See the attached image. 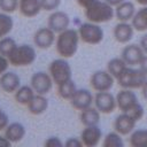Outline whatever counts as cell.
Segmentation results:
<instances>
[{
	"instance_id": "cell-39",
	"label": "cell",
	"mask_w": 147,
	"mask_h": 147,
	"mask_svg": "<svg viewBox=\"0 0 147 147\" xmlns=\"http://www.w3.org/2000/svg\"><path fill=\"white\" fill-rule=\"evenodd\" d=\"M13 142L6 137V136H0V147H9Z\"/></svg>"
},
{
	"instance_id": "cell-37",
	"label": "cell",
	"mask_w": 147,
	"mask_h": 147,
	"mask_svg": "<svg viewBox=\"0 0 147 147\" xmlns=\"http://www.w3.org/2000/svg\"><path fill=\"white\" fill-rule=\"evenodd\" d=\"M9 64H10V63H9L8 57H7V56H3V55L0 54V76H1L3 72L7 71Z\"/></svg>"
},
{
	"instance_id": "cell-2",
	"label": "cell",
	"mask_w": 147,
	"mask_h": 147,
	"mask_svg": "<svg viewBox=\"0 0 147 147\" xmlns=\"http://www.w3.org/2000/svg\"><path fill=\"white\" fill-rule=\"evenodd\" d=\"M79 40L80 38L78 34V30L68 28L64 31L60 32L55 40V48L57 54L64 59L72 57L77 53Z\"/></svg>"
},
{
	"instance_id": "cell-3",
	"label": "cell",
	"mask_w": 147,
	"mask_h": 147,
	"mask_svg": "<svg viewBox=\"0 0 147 147\" xmlns=\"http://www.w3.org/2000/svg\"><path fill=\"white\" fill-rule=\"evenodd\" d=\"M115 16V8L109 5L108 2L98 0L91 7L85 9V17L87 21L93 23H106L114 18Z\"/></svg>"
},
{
	"instance_id": "cell-43",
	"label": "cell",
	"mask_w": 147,
	"mask_h": 147,
	"mask_svg": "<svg viewBox=\"0 0 147 147\" xmlns=\"http://www.w3.org/2000/svg\"><path fill=\"white\" fill-rule=\"evenodd\" d=\"M141 90H142V96L147 100V80H146V82H145V84L142 85Z\"/></svg>"
},
{
	"instance_id": "cell-23",
	"label": "cell",
	"mask_w": 147,
	"mask_h": 147,
	"mask_svg": "<svg viewBox=\"0 0 147 147\" xmlns=\"http://www.w3.org/2000/svg\"><path fill=\"white\" fill-rule=\"evenodd\" d=\"M100 111L95 108V107H88L84 110L80 111L79 118H80V123L84 126H90V125H98L99 121H100Z\"/></svg>"
},
{
	"instance_id": "cell-30",
	"label": "cell",
	"mask_w": 147,
	"mask_h": 147,
	"mask_svg": "<svg viewBox=\"0 0 147 147\" xmlns=\"http://www.w3.org/2000/svg\"><path fill=\"white\" fill-rule=\"evenodd\" d=\"M103 147H123L124 146V141L122 139V134H119L117 131L114 132H109L102 142Z\"/></svg>"
},
{
	"instance_id": "cell-7",
	"label": "cell",
	"mask_w": 147,
	"mask_h": 147,
	"mask_svg": "<svg viewBox=\"0 0 147 147\" xmlns=\"http://www.w3.org/2000/svg\"><path fill=\"white\" fill-rule=\"evenodd\" d=\"M79 38L87 45H98L103 40V30L98 23L85 22L79 25Z\"/></svg>"
},
{
	"instance_id": "cell-16",
	"label": "cell",
	"mask_w": 147,
	"mask_h": 147,
	"mask_svg": "<svg viewBox=\"0 0 147 147\" xmlns=\"http://www.w3.org/2000/svg\"><path fill=\"white\" fill-rule=\"evenodd\" d=\"M136 124H137V121L131 115H129L127 113H122L116 117L114 122V129L119 134L127 136L134 130Z\"/></svg>"
},
{
	"instance_id": "cell-11",
	"label": "cell",
	"mask_w": 147,
	"mask_h": 147,
	"mask_svg": "<svg viewBox=\"0 0 147 147\" xmlns=\"http://www.w3.org/2000/svg\"><path fill=\"white\" fill-rule=\"evenodd\" d=\"M145 55L146 54L142 51L140 45L131 44V45H127L123 48L121 57L125 61V63L127 65L133 67V65H138L141 62V60L144 59Z\"/></svg>"
},
{
	"instance_id": "cell-28",
	"label": "cell",
	"mask_w": 147,
	"mask_h": 147,
	"mask_svg": "<svg viewBox=\"0 0 147 147\" xmlns=\"http://www.w3.org/2000/svg\"><path fill=\"white\" fill-rule=\"evenodd\" d=\"M126 65L127 64L125 63V61L122 57H114V59H111V60L108 61V63H107V70L116 79L122 74V71L124 70V68Z\"/></svg>"
},
{
	"instance_id": "cell-34",
	"label": "cell",
	"mask_w": 147,
	"mask_h": 147,
	"mask_svg": "<svg viewBox=\"0 0 147 147\" xmlns=\"http://www.w3.org/2000/svg\"><path fill=\"white\" fill-rule=\"evenodd\" d=\"M44 145L47 147H62L64 146V142L57 137H49L45 140Z\"/></svg>"
},
{
	"instance_id": "cell-42",
	"label": "cell",
	"mask_w": 147,
	"mask_h": 147,
	"mask_svg": "<svg viewBox=\"0 0 147 147\" xmlns=\"http://www.w3.org/2000/svg\"><path fill=\"white\" fill-rule=\"evenodd\" d=\"M106 2H108L109 5H111L113 7H116L117 5H119L121 2H123V1H125V0H105Z\"/></svg>"
},
{
	"instance_id": "cell-14",
	"label": "cell",
	"mask_w": 147,
	"mask_h": 147,
	"mask_svg": "<svg viewBox=\"0 0 147 147\" xmlns=\"http://www.w3.org/2000/svg\"><path fill=\"white\" fill-rule=\"evenodd\" d=\"M69 101H70V105L75 109L82 111V110L91 107L92 103H94V96L86 88H77L76 93Z\"/></svg>"
},
{
	"instance_id": "cell-20",
	"label": "cell",
	"mask_w": 147,
	"mask_h": 147,
	"mask_svg": "<svg viewBox=\"0 0 147 147\" xmlns=\"http://www.w3.org/2000/svg\"><path fill=\"white\" fill-rule=\"evenodd\" d=\"M136 13V7L131 1H123L115 7V16L119 22H129Z\"/></svg>"
},
{
	"instance_id": "cell-5",
	"label": "cell",
	"mask_w": 147,
	"mask_h": 147,
	"mask_svg": "<svg viewBox=\"0 0 147 147\" xmlns=\"http://www.w3.org/2000/svg\"><path fill=\"white\" fill-rule=\"evenodd\" d=\"M37 57V53L33 46L31 45H17L11 54L8 56L9 63L13 67H29L31 65Z\"/></svg>"
},
{
	"instance_id": "cell-32",
	"label": "cell",
	"mask_w": 147,
	"mask_h": 147,
	"mask_svg": "<svg viewBox=\"0 0 147 147\" xmlns=\"http://www.w3.org/2000/svg\"><path fill=\"white\" fill-rule=\"evenodd\" d=\"M1 11L11 14L18 9V0H0Z\"/></svg>"
},
{
	"instance_id": "cell-27",
	"label": "cell",
	"mask_w": 147,
	"mask_h": 147,
	"mask_svg": "<svg viewBox=\"0 0 147 147\" xmlns=\"http://www.w3.org/2000/svg\"><path fill=\"white\" fill-rule=\"evenodd\" d=\"M76 91H77V86L72 79H70L61 85H57V93L64 100H70L74 96V94L76 93Z\"/></svg>"
},
{
	"instance_id": "cell-1",
	"label": "cell",
	"mask_w": 147,
	"mask_h": 147,
	"mask_svg": "<svg viewBox=\"0 0 147 147\" xmlns=\"http://www.w3.org/2000/svg\"><path fill=\"white\" fill-rule=\"evenodd\" d=\"M116 103L122 113H127L137 122L144 117V108L138 102V98L130 88H123L116 94Z\"/></svg>"
},
{
	"instance_id": "cell-29",
	"label": "cell",
	"mask_w": 147,
	"mask_h": 147,
	"mask_svg": "<svg viewBox=\"0 0 147 147\" xmlns=\"http://www.w3.org/2000/svg\"><path fill=\"white\" fill-rule=\"evenodd\" d=\"M14 28V21L8 13H0V39L8 36Z\"/></svg>"
},
{
	"instance_id": "cell-6",
	"label": "cell",
	"mask_w": 147,
	"mask_h": 147,
	"mask_svg": "<svg viewBox=\"0 0 147 147\" xmlns=\"http://www.w3.org/2000/svg\"><path fill=\"white\" fill-rule=\"evenodd\" d=\"M48 72L56 85H61L70 79H72V69L64 57L55 59L51 62Z\"/></svg>"
},
{
	"instance_id": "cell-44",
	"label": "cell",
	"mask_w": 147,
	"mask_h": 147,
	"mask_svg": "<svg viewBox=\"0 0 147 147\" xmlns=\"http://www.w3.org/2000/svg\"><path fill=\"white\" fill-rule=\"evenodd\" d=\"M140 6H147V0H134Z\"/></svg>"
},
{
	"instance_id": "cell-36",
	"label": "cell",
	"mask_w": 147,
	"mask_h": 147,
	"mask_svg": "<svg viewBox=\"0 0 147 147\" xmlns=\"http://www.w3.org/2000/svg\"><path fill=\"white\" fill-rule=\"evenodd\" d=\"M64 146L65 147H80L83 146V142L80 140V138H69L64 141Z\"/></svg>"
},
{
	"instance_id": "cell-9",
	"label": "cell",
	"mask_w": 147,
	"mask_h": 147,
	"mask_svg": "<svg viewBox=\"0 0 147 147\" xmlns=\"http://www.w3.org/2000/svg\"><path fill=\"white\" fill-rule=\"evenodd\" d=\"M31 86L34 90V92L37 94H42L46 95L52 91L53 87V78L51 77L49 72H45V71H37L32 75L31 77Z\"/></svg>"
},
{
	"instance_id": "cell-8",
	"label": "cell",
	"mask_w": 147,
	"mask_h": 147,
	"mask_svg": "<svg viewBox=\"0 0 147 147\" xmlns=\"http://www.w3.org/2000/svg\"><path fill=\"white\" fill-rule=\"evenodd\" d=\"M115 78L108 70H98L94 74H92L90 78V84L92 88L96 92H103V91H110V88L114 85Z\"/></svg>"
},
{
	"instance_id": "cell-41",
	"label": "cell",
	"mask_w": 147,
	"mask_h": 147,
	"mask_svg": "<svg viewBox=\"0 0 147 147\" xmlns=\"http://www.w3.org/2000/svg\"><path fill=\"white\" fill-rule=\"evenodd\" d=\"M140 46H141V48H142V51L145 52V54L147 55V33L146 34H144L142 37H141V39H140V44H139Z\"/></svg>"
},
{
	"instance_id": "cell-19",
	"label": "cell",
	"mask_w": 147,
	"mask_h": 147,
	"mask_svg": "<svg viewBox=\"0 0 147 147\" xmlns=\"http://www.w3.org/2000/svg\"><path fill=\"white\" fill-rule=\"evenodd\" d=\"M18 10L25 17L37 16L41 9L40 0H18Z\"/></svg>"
},
{
	"instance_id": "cell-31",
	"label": "cell",
	"mask_w": 147,
	"mask_h": 147,
	"mask_svg": "<svg viewBox=\"0 0 147 147\" xmlns=\"http://www.w3.org/2000/svg\"><path fill=\"white\" fill-rule=\"evenodd\" d=\"M16 46H17L16 41L13 38L6 36L0 39V54L8 57L11 54V52L15 49Z\"/></svg>"
},
{
	"instance_id": "cell-26",
	"label": "cell",
	"mask_w": 147,
	"mask_h": 147,
	"mask_svg": "<svg viewBox=\"0 0 147 147\" xmlns=\"http://www.w3.org/2000/svg\"><path fill=\"white\" fill-rule=\"evenodd\" d=\"M130 145L132 147H147V129L133 130L130 133Z\"/></svg>"
},
{
	"instance_id": "cell-17",
	"label": "cell",
	"mask_w": 147,
	"mask_h": 147,
	"mask_svg": "<svg viewBox=\"0 0 147 147\" xmlns=\"http://www.w3.org/2000/svg\"><path fill=\"white\" fill-rule=\"evenodd\" d=\"M21 86V78L16 72L6 71L0 76V88L6 93H15Z\"/></svg>"
},
{
	"instance_id": "cell-18",
	"label": "cell",
	"mask_w": 147,
	"mask_h": 147,
	"mask_svg": "<svg viewBox=\"0 0 147 147\" xmlns=\"http://www.w3.org/2000/svg\"><path fill=\"white\" fill-rule=\"evenodd\" d=\"M134 28L129 22H119L114 28V37L119 44H127L133 37Z\"/></svg>"
},
{
	"instance_id": "cell-33",
	"label": "cell",
	"mask_w": 147,
	"mask_h": 147,
	"mask_svg": "<svg viewBox=\"0 0 147 147\" xmlns=\"http://www.w3.org/2000/svg\"><path fill=\"white\" fill-rule=\"evenodd\" d=\"M40 3H41V9L42 10L54 11L60 7L61 0H40Z\"/></svg>"
},
{
	"instance_id": "cell-22",
	"label": "cell",
	"mask_w": 147,
	"mask_h": 147,
	"mask_svg": "<svg viewBox=\"0 0 147 147\" xmlns=\"http://www.w3.org/2000/svg\"><path fill=\"white\" fill-rule=\"evenodd\" d=\"M48 108V100L42 94H34L32 100L28 103V110L32 115H41Z\"/></svg>"
},
{
	"instance_id": "cell-40",
	"label": "cell",
	"mask_w": 147,
	"mask_h": 147,
	"mask_svg": "<svg viewBox=\"0 0 147 147\" xmlns=\"http://www.w3.org/2000/svg\"><path fill=\"white\" fill-rule=\"evenodd\" d=\"M139 68H140V70H141L144 74L147 75V55H145L144 59L141 60V62L139 63Z\"/></svg>"
},
{
	"instance_id": "cell-15",
	"label": "cell",
	"mask_w": 147,
	"mask_h": 147,
	"mask_svg": "<svg viewBox=\"0 0 147 147\" xmlns=\"http://www.w3.org/2000/svg\"><path fill=\"white\" fill-rule=\"evenodd\" d=\"M102 138V131L98 125H90L85 126L80 133V140L83 146L86 147H95L99 145Z\"/></svg>"
},
{
	"instance_id": "cell-25",
	"label": "cell",
	"mask_w": 147,
	"mask_h": 147,
	"mask_svg": "<svg viewBox=\"0 0 147 147\" xmlns=\"http://www.w3.org/2000/svg\"><path fill=\"white\" fill-rule=\"evenodd\" d=\"M36 92L32 88V86H28V85H21L18 87V90L14 93V96H15V100L16 102H18L20 105H24V106H28V103L32 100V98L34 96Z\"/></svg>"
},
{
	"instance_id": "cell-12",
	"label": "cell",
	"mask_w": 147,
	"mask_h": 147,
	"mask_svg": "<svg viewBox=\"0 0 147 147\" xmlns=\"http://www.w3.org/2000/svg\"><path fill=\"white\" fill-rule=\"evenodd\" d=\"M69 24H70V17L67 13L62 10H54L49 15L47 22V26L51 28L55 33H60L64 31L65 29L69 28Z\"/></svg>"
},
{
	"instance_id": "cell-38",
	"label": "cell",
	"mask_w": 147,
	"mask_h": 147,
	"mask_svg": "<svg viewBox=\"0 0 147 147\" xmlns=\"http://www.w3.org/2000/svg\"><path fill=\"white\" fill-rule=\"evenodd\" d=\"M96 1H98V0H77V3H78L82 8L86 9V8L91 7L93 3H95Z\"/></svg>"
},
{
	"instance_id": "cell-45",
	"label": "cell",
	"mask_w": 147,
	"mask_h": 147,
	"mask_svg": "<svg viewBox=\"0 0 147 147\" xmlns=\"http://www.w3.org/2000/svg\"><path fill=\"white\" fill-rule=\"evenodd\" d=\"M0 110H1V108H0Z\"/></svg>"
},
{
	"instance_id": "cell-10",
	"label": "cell",
	"mask_w": 147,
	"mask_h": 147,
	"mask_svg": "<svg viewBox=\"0 0 147 147\" xmlns=\"http://www.w3.org/2000/svg\"><path fill=\"white\" fill-rule=\"evenodd\" d=\"M94 107L101 114H110L117 107L116 96H114L109 91L96 92L94 96Z\"/></svg>"
},
{
	"instance_id": "cell-21",
	"label": "cell",
	"mask_w": 147,
	"mask_h": 147,
	"mask_svg": "<svg viewBox=\"0 0 147 147\" xmlns=\"http://www.w3.org/2000/svg\"><path fill=\"white\" fill-rule=\"evenodd\" d=\"M25 127L22 123H18V122H13V123H9L8 126L5 129V136L13 142V144H16V142H20L21 140H23V138L25 137Z\"/></svg>"
},
{
	"instance_id": "cell-13",
	"label": "cell",
	"mask_w": 147,
	"mask_h": 147,
	"mask_svg": "<svg viewBox=\"0 0 147 147\" xmlns=\"http://www.w3.org/2000/svg\"><path fill=\"white\" fill-rule=\"evenodd\" d=\"M55 32L51 28H40L33 34V42L40 49H47L55 42Z\"/></svg>"
},
{
	"instance_id": "cell-35",
	"label": "cell",
	"mask_w": 147,
	"mask_h": 147,
	"mask_svg": "<svg viewBox=\"0 0 147 147\" xmlns=\"http://www.w3.org/2000/svg\"><path fill=\"white\" fill-rule=\"evenodd\" d=\"M9 124V117L8 115L3 111V110H0V131H3Z\"/></svg>"
},
{
	"instance_id": "cell-24",
	"label": "cell",
	"mask_w": 147,
	"mask_h": 147,
	"mask_svg": "<svg viewBox=\"0 0 147 147\" xmlns=\"http://www.w3.org/2000/svg\"><path fill=\"white\" fill-rule=\"evenodd\" d=\"M131 24L133 25L136 31H147V6H142L140 9L136 10L131 20Z\"/></svg>"
},
{
	"instance_id": "cell-4",
	"label": "cell",
	"mask_w": 147,
	"mask_h": 147,
	"mask_svg": "<svg viewBox=\"0 0 147 147\" xmlns=\"http://www.w3.org/2000/svg\"><path fill=\"white\" fill-rule=\"evenodd\" d=\"M116 80L118 85L122 86L123 88L134 90L142 87V85L147 80V75L144 74L140 70V68L134 69L131 65H126L122 71V74L116 78Z\"/></svg>"
}]
</instances>
